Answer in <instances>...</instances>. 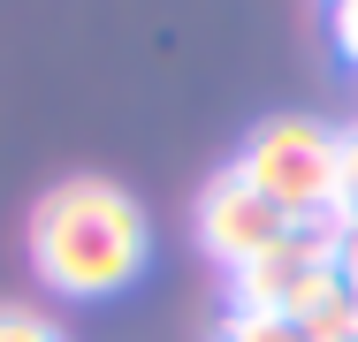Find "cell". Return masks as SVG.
Segmentation results:
<instances>
[{
	"instance_id": "5",
	"label": "cell",
	"mask_w": 358,
	"mask_h": 342,
	"mask_svg": "<svg viewBox=\"0 0 358 342\" xmlns=\"http://www.w3.org/2000/svg\"><path fill=\"white\" fill-rule=\"evenodd\" d=\"M221 342H351V320H343V297L313 320H267V312H229L221 320Z\"/></svg>"
},
{
	"instance_id": "9",
	"label": "cell",
	"mask_w": 358,
	"mask_h": 342,
	"mask_svg": "<svg viewBox=\"0 0 358 342\" xmlns=\"http://www.w3.org/2000/svg\"><path fill=\"white\" fill-rule=\"evenodd\" d=\"M336 267H343V289H358V213H351V228H343V251H336Z\"/></svg>"
},
{
	"instance_id": "1",
	"label": "cell",
	"mask_w": 358,
	"mask_h": 342,
	"mask_svg": "<svg viewBox=\"0 0 358 342\" xmlns=\"http://www.w3.org/2000/svg\"><path fill=\"white\" fill-rule=\"evenodd\" d=\"M152 259V221L145 205L107 175H69L31 213V267L54 297H115Z\"/></svg>"
},
{
	"instance_id": "3",
	"label": "cell",
	"mask_w": 358,
	"mask_h": 342,
	"mask_svg": "<svg viewBox=\"0 0 358 342\" xmlns=\"http://www.w3.org/2000/svg\"><path fill=\"white\" fill-rule=\"evenodd\" d=\"M343 228H351V213L305 221V228H289L267 259H252L244 274H229L236 312H267V320H313V312H328V304L343 297V267H336Z\"/></svg>"
},
{
	"instance_id": "10",
	"label": "cell",
	"mask_w": 358,
	"mask_h": 342,
	"mask_svg": "<svg viewBox=\"0 0 358 342\" xmlns=\"http://www.w3.org/2000/svg\"><path fill=\"white\" fill-rule=\"evenodd\" d=\"M328 8H336V0H328Z\"/></svg>"
},
{
	"instance_id": "4",
	"label": "cell",
	"mask_w": 358,
	"mask_h": 342,
	"mask_svg": "<svg viewBox=\"0 0 358 342\" xmlns=\"http://www.w3.org/2000/svg\"><path fill=\"white\" fill-rule=\"evenodd\" d=\"M191 221H199V251H206V259H221L229 274H244L252 259H267V251L289 236V221L259 198L236 168H229V175H214V183L199 191V213H191Z\"/></svg>"
},
{
	"instance_id": "6",
	"label": "cell",
	"mask_w": 358,
	"mask_h": 342,
	"mask_svg": "<svg viewBox=\"0 0 358 342\" xmlns=\"http://www.w3.org/2000/svg\"><path fill=\"white\" fill-rule=\"evenodd\" d=\"M0 342H62V327H54V320H38V312L0 304Z\"/></svg>"
},
{
	"instance_id": "7",
	"label": "cell",
	"mask_w": 358,
	"mask_h": 342,
	"mask_svg": "<svg viewBox=\"0 0 358 342\" xmlns=\"http://www.w3.org/2000/svg\"><path fill=\"white\" fill-rule=\"evenodd\" d=\"M328 38H336V54L358 68V0H336V8H328Z\"/></svg>"
},
{
	"instance_id": "8",
	"label": "cell",
	"mask_w": 358,
	"mask_h": 342,
	"mask_svg": "<svg viewBox=\"0 0 358 342\" xmlns=\"http://www.w3.org/2000/svg\"><path fill=\"white\" fill-rule=\"evenodd\" d=\"M343 213H358V130H343Z\"/></svg>"
},
{
	"instance_id": "2",
	"label": "cell",
	"mask_w": 358,
	"mask_h": 342,
	"mask_svg": "<svg viewBox=\"0 0 358 342\" xmlns=\"http://www.w3.org/2000/svg\"><path fill=\"white\" fill-rule=\"evenodd\" d=\"M236 175L275 205L289 228L328 221V213H343V130L305 122V114H275V122H259L244 137Z\"/></svg>"
}]
</instances>
